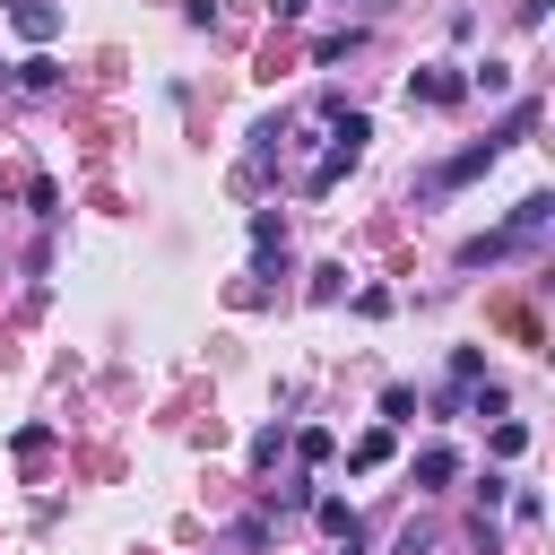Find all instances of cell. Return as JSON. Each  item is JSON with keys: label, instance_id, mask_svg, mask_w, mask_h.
Returning <instances> with one entry per match:
<instances>
[{"label": "cell", "instance_id": "obj_15", "mask_svg": "<svg viewBox=\"0 0 555 555\" xmlns=\"http://www.w3.org/2000/svg\"><path fill=\"white\" fill-rule=\"evenodd\" d=\"M304 9H312V0H269V17H304Z\"/></svg>", "mask_w": 555, "mask_h": 555}, {"label": "cell", "instance_id": "obj_4", "mask_svg": "<svg viewBox=\"0 0 555 555\" xmlns=\"http://www.w3.org/2000/svg\"><path fill=\"white\" fill-rule=\"evenodd\" d=\"M312 520H321V529H330L338 546H356V538H364V520H356V503H338V494H321V503H312Z\"/></svg>", "mask_w": 555, "mask_h": 555}, {"label": "cell", "instance_id": "obj_7", "mask_svg": "<svg viewBox=\"0 0 555 555\" xmlns=\"http://www.w3.org/2000/svg\"><path fill=\"white\" fill-rule=\"evenodd\" d=\"M17 87H35V95H52V87H61V69H52L43 52H35V61H17Z\"/></svg>", "mask_w": 555, "mask_h": 555}, {"label": "cell", "instance_id": "obj_11", "mask_svg": "<svg viewBox=\"0 0 555 555\" xmlns=\"http://www.w3.org/2000/svg\"><path fill=\"white\" fill-rule=\"evenodd\" d=\"M295 451H304V468H321V460H330V451H338V442H330V434H321V425H304V434H295Z\"/></svg>", "mask_w": 555, "mask_h": 555}, {"label": "cell", "instance_id": "obj_3", "mask_svg": "<svg viewBox=\"0 0 555 555\" xmlns=\"http://www.w3.org/2000/svg\"><path fill=\"white\" fill-rule=\"evenodd\" d=\"M460 95H468V78H460L451 61H442V69H416V78H408V104H460Z\"/></svg>", "mask_w": 555, "mask_h": 555}, {"label": "cell", "instance_id": "obj_1", "mask_svg": "<svg viewBox=\"0 0 555 555\" xmlns=\"http://www.w3.org/2000/svg\"><path fill=\"white\" fill-rule=\"evenodd\" d=\"M364 139H373V121H364V113H338V121H330V147H321V156H312V173H304V191H330V182L364 156Z\"/></svg>", "mask_w": 555, "mask_h": 555}, {"label": "cell", "instance_id": "obj_5", "mask_svg": "<svg viewBox=\"0 0 555 555\" xmlns=\"http://www.w3.org/2000/svg\"><path fill=\"white\" fill-rule=\"evenodd\" d=\"M9 17H17V35H26V43H52V35H61V9H52V0H17Z\"/></svg>", "mask_w": 555, "mask_h": 555}, {"label": "cell", "instance_id": "obj_10", "mask_svg": "<svg viewBox=\"0 0 555 555\" xmlns=\"http://www.w3.org/2000/svg\"><path fill=\"white\" fill-rule=\"evenodd\" d=\"M382 416H390V425H408V416H416V390H408V382H390V390H382Z\"/></svg>", "mask_w": 555, "mask_h": 555}, {"label": "cell", "instance_id": "obj_9", "mask_svg": "<svg viewBox=\"0 0 555 555\" xmlns=\"http://www.w3.org/2000/svg\"><path fill=\"white\" fill-rule=\"evenodd\" d=\"M26 208H35V217H61V191H52V173H35V182H26Z\"/></svg>", "mask_w": 555, "mask_h": 555}, {"label": "cell", "instance_id": "obj_8", "mask_svg": "<svg viewBox=\"0 0 555 555\" xmlns=\"http://www.w3.org/2000/svg\"><path fill=\"white\" fill-rule=\"evenodd\" d=\"M520 451H529V425L503 416V425H494V460H520Z\"/></svg>", "mask_w": 555, "mask_h": 555}, {"label": "cell", "instance_id": "obj_2", "mask_svg": "<svg viewBox=\"0 0 555 555\" xmlns=\"http://www.w3.org/2000/svg\"><path fill=\"white\" fill-rule=\"evenodd\" d=\"M503 147H512V139H477V147H460L451 165H434V173H425V191H451V182H477V173H486V165H494Z\"/></svg>", "mask_w": 555, "mask_h": 555}, {"label": "cell", "instance_id": "obj_13", "mask_svg": "<svg viewBox=\"0 0 555 555\" xmlns=\"http://www.w3.org/2000/svg\"><path fill=\"white\" fill-rule=\"evenodd\" d=\"M347 460H356V468H382V460H390V434H364V442H356Z\"/></svg>", "mask_w": 555, "mask_h": 555}, {"label": "cell", "instance_id": "obj_12", "mask_svg": "<svg viewBox=\"0 0 555 555\" xmlns=\"http://www.w3.org/2000/svg\"><path fill=\"white\" fill-rule=\"evenodd\" d=\"M347 295V269H312V304H338Z\"/></svg>", "mask_w": 555, "mask_h": 555}, {"label": "cell", "instance_id": "obj_14", "mask_svg": "<svg viewBox=\"0 0 555 555\" xmlns=\"http://www.w3.org/2000/svg\"><path fill=\"white\" fill-rule=\"evenodd\" d=\"M425 546H434V529H425V520H408V529H399V555H425Z\"/></svg>", "mask_w": 555, "mask_h": 555}, {"label": "cell", "instance_id": "obj_6", "mask_svg": "<svg viewBox=\"0 0 555 555\" xmlns=\"http://www.w3.org/2000/svg\"><path fill=\"white\" fill-rule=\"evenodd\" d=\"M451 477H460V451L451 442H425L416 451V486H451Z\"/></svg>", "mask_w": 555, "mask_h": 555}]
</instances>
